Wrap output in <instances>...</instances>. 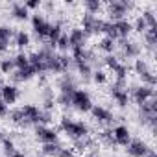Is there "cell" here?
<instances>
[{
    "label": "cell",
    "instance_id": "cell-6",
    "mask_svg": "<svg viewBox=\"0 0 157 157\" xmlns=\"http://www.w3.org/2000/svg\"><path fill=\"white\" fill-rule=\"evenodd\" d=\"M32 26H33V32L37 33V37H39V39H46L52 24H50L43 15H39V13H37V15H33V17H32Z\"/></svg>",
    "mask_w": 157,
    "mask_h": 157
},
{
    "label": "cell",
    "instance_id": "cell-33",
    "mask_svg": "<svg viewBox=\"0 0 157 157\" xmlns=\"http://www.w3.org/2000/svg\"><path fill=\"white\" fill-rule=\"evenodd\" d=\"M56 157H74V150H72V148H65V146H61V150L57 151Z\"/></svg>",
    "mask_w": 157,
    "mask_h": 157
},
{
    "label": "cell",
    "instance_id": "cell-2",
    "mask_svg": "<svg viewBox=\"0 0 157 157\" xmlns=\"http://www.w3.org/2000/svg\"><path fill=\"white\" fill-rule=\"evenodd\" d=\"M82 30H83V33L85 35H91V33H105V28H107V21H104V19H98L96 15H89V13H85L83 15V19H82Z\"/></svg>",
    "mask_w": 157,
    "mask_h": 157
},
{
    "label": "cell",
    "instance_id": "cell-16",
    "mask_svg": "<svg viewBox=\"0 0 157 157\" xmlns=\"http://www.w3.org/2000/svg\"><path fill=\"white\" fill-rule=\"evenodd\" d=\"M129 10V4L128 2H111L109 4V15L113 21H120L124 19V15L128 13Z\"/></svg>",
    "mask_w": 157,
    "mask_h": 157
},
{
    "label": "cell",
    "instance_id": "cell-12",
    "mask_svg": "<svg viewBox=\"0 0 157 157\" xmlns=\"http://www.w3.org/2000/svg\"><path fill=\"white\" fill-rule=\"evenodd\" d=\"M118 46H120V50H122V54L128 57V59H135V57H139V54H140V46L137 44V43H131V41H128V39H118Z\"/></svg>",
    "mask_w": 157,
    "mask_h": 157
},
{
    "label": "cell",
    "instance_id": "cell-4",
    "mask_svg": "<svg viewBox=\"0 0 157 157\" xmlns=\"http://www.w3.org/2000/svg\"><path fill=\"white\" fill-rule=\"evenodd\" d=\"M111 94H113V100L120 107H126L128 105V100H129V94H128V80H115V83L111 85Z\"/></svg>",
    "mask_w": 157,
    "mask_h": 157
},
{
    "label": "cell",
    "instance_id": "cell-27",
    "mask_svg": "<svg viewBox=\"0 0 157 157\" xmlns=\"http://www.w3.org/2000/svg\"><path fill=\"white\" fill-rule=\"evenodd\" d=\"M83 8L87 10V13H89V15H96V13H98V10L102 8V4L98 2V0H94V2H83Z\"/></svg>",
    "mask_w": 157,
    "mask_h": 157
},
{
    "label": "cell",
    "instance_id": "cell-31",
    "mask_svg": "<svg viewBox=\"0 0 157 157\" xmlns=\"http://www.w3.org/2000/svg\"><path fill=\"white\" fill-rule=\"evenodd\" d=\"M2 144H4V151H6V155H11L17 148H15V144H13V140H10V139H4L2 140Z\"/></svg>",
    "mask_w": 157,
    "mask_h": 157
},
{
    "label": "cell",
    "instance_id": "cell-35",
    "mask_svg": "<svg viewBox=\"0 0 157 157\" xmlns=\"http://www.w3.org/2000/svg\"><path fill=\"white\" fill-rule=\"evenodd\" d=\"M8 113H10V107L0 100V118H4V117H8Z\"/></svg>",
    "mask_w": 157,
    "mask_h": 157
},
{
    "label": "cell",
    "instance_id": "cell-14",
    "mask_svg": "<svg viewBox=\"0 0 157 157\" xmlns=\"http://www.w3.org/2000/svg\"><path fill=\"white\" fill-rule=\"evenodd\" d=\"M113 131V139H115V144L118 146H128L129 140H131V135H129V129L126 126H117L111 129Z\"/></svg>",
    "mask_w": 157,
    "mask_h": 157
},
{
    "label": "cell",
    "instance_id": "cell-17",
    "mask_svg": "<svg viewBox=\"0 0 157 157\" xmlns=\"http://www.w3.org/2000/svg\"><path fill=\"white\" fill-rule=\"evenodd\" d=\"M33 76H35V70H33L30 65L24 67V68H17V70L11 74L13 82H28V80H32Z\"/></svg>",
    "mask_w": 157,
    "mask_h": 157
},
{
    "label": "cell",
    "instance_id": "cell-23",
    "mask_svg": "<svg viewBox=\"0 0 157 157\" xmlns=\"http://www.w3.org/2000/svg\"><path fill=\"white\" fill-rule=\"evenodd\" d=\"M13 63H15V70H17V68H24V67H28V65H30L28 54H24V52H19V54L13 57Z\"/></svg>",
    "mask_w": 157,
    "mask_h": 157
},
{
    "label": "cell",
    "instance_id": "cell-26",
    "mask_svg": "<svg viewBox=\"0 0 157 157\" xmlns=\"http://www.w3.org/2000/svg\"><path fill=\"white\" fill-rule=\"evenodd\" d=\"M113 72H115V76H117V80H126V78H128V67H126L124 63H118V65L113 68Z\"/></svg>",
    "mask_w": 157,
    "mask_h": 157
},
{
    "label": "cell",
    "instance_id": "cell-38",
    "mask_svg": "<svg viewBox=\"0 0 157 157\" xmlns=\"http://www.w3.org/2000/svg\"><path fill=\"white\" fill-rule=\"evenodd\" d=\"M4 139H6V137H4V135H2V129H0V142H2V140H4Z\"/></svg>",
    "mask_w": 157,
    "mask_h": 157
},
{
    "label": "cell",
    "instance_id": "cell-22",
    "mask_svg": "<svg viewBox=\"0 0 157 157\" xmlns=\"http://www.w3.org/2000/svg\"><path fill=\"white\" fill-rule=\"evenodd\" d=\"M13 37H15V44H17L19 48H26V46L30 44V35H28L26 32H22V30L17 32Z\"/></svg>",
    "mask_w": 157,
    "mask_h": 157
},
{
    "label": "cell",
    "instance_id": "cell-19",
    "mask_svg": "<svg viewBox=\"0 0 157 157\" xmlns=\"http://www.w3.org/2000/svg\"><path fill=\"white\" fill-rule=\"evenodd\" d=\"M11 15L17 19V21H26L30 19V11L24 4H13L11 6Z\"/></svg>",
    "mask_w": 157,
    "mask_h": 157
},
{
    "label": "cell",
    "instance_id": "cell-21",
    "mask_svg": "<svg viewBox=\"0 0 157 157\" xmlns=\"http://www.w3.org/2000/svg\"><path fill=\"white\" fill-rule=\"evenodd\" d=\"M59 150H61V144H59V142H50V144H43V148H41V151H43L44 155H48V157H56Z\"/></svg>",
    "mask_w": 157,
    "mask_h": 157
},
{
    "label": "cell",
    "instance_id": "cell-39",
    "mask_svg": "<svg viewBox=\"0 0 157 157\" xmlns=\"http://www.w3.org/2000/svg\"><path fill=\"white\" fill-rule=\"evenodd\" d=\"M2 87H4V82H2V80H0V91H2Z\"/></svg>",
    "mask_w": 157,
    "mask_h": 157
},
{
    "label": "cell",
    "instance_id": "cell-13",
    "mask_svg": "<svg viewBox=\"0 0 157 157\" xmlns=\"http://www.w3.org/2000/svg\"><path fill=\"white\" fill-rule=\"evenodd\" d=\"M91 113H93V117H94V120H96V122H102V124H111V122L115 120V117H113V113H111L109 109H105V107H102V105H93V109H91Z\"/></svg>",
    "mask_w": 157,
    "mask_h": 157
},
{
    "label": "cell",
    "instance_id": "cell-36",
    "mask_svg": "<svg viewBox=\"0 0 157 157\" xmlns=\"http://www.w3.org/2000/svg\"><path fill=\"white\" fill-rule=\"evenodd\" d=\"M24 6H26V8H28V11H30V10H35V8H39V6H41V2H26Z\"/></svg>",
    "mask_w": 157,
    "mask_h": 157
},
{
    "label": "cell",
    "instance_id": "cell-8",
    "mask_svg": "<svg viewBox=\"0 0 157 157\" xmlns=\"http://www.w3.org/2000/svg\"><path fill=\"white\" fill-rule=\"evenodd\" d=\"M35 137L43 144L57 142V131L52 129V128H48V126H35Z\"/></svg>",
    "mask_w": 157,
    "mask_h": 157
},
{
    "label": "cell",
    "instance_id": "cell-10",
    "mask_svg": "<svg viewBox=\"0 0 157 157\" xmlns=\"http://www.w3.org/2000/svg\"><path fill=\"white\" fill-rule=\"evenodd\" d=\"M131 30H133V24H131L128 19L113 21V32H115L117 41H118V39H128V35L131 33Z\"/></svg>",
    "mask_w": 157,
    "mask_h": 157
},
{
    "label": "cell",
    "instance_id": "cell-29",
    "mask_svg": "<svg viewBox=\"0 0 157 157\" xmlns=\"http://www.w3.org/2000/svg\"><path fill=\"white\" fill-rule=\"evenodd\" d=\"M133 30H137L139 33H144V32L148 30V24H146V21H144L142 17H139V19H137V22L133 24Z\"/></svg>",
    "mask_w": 157,
    "mask_h": 157
},
{
    "label": "cell",
    "instance_id": "cell-18",
    "mask_svg": "<svg viewBox=\"0 0 157 157\" xmlns=\"http://www.w3.org/2000/svg\"><path fill=\"white\" fill-rule=\"evenodd\" d=\"M8 117H10V120H11L15 126H30V122L26 120V117H24V113H22V109H21V107L11 109V111L8 113Z\"/></svg>",
    "mask_w": 157,
    "mask_h": 157
},
{
    "label": "cell",
    "instance_id": "cell-9",
    "mask_svg": "<svg viewBox=\"0 0 157 157\" xmlns=\"http://www.w3.org/2000/svg\"><path fill=\"white\" fill-rule=\"evenodd\" d=\"M153 87H150V85H140V87H135L133 91H131V96H133V100L137 102V104H146V102H150L151 98H153Z\"/></svg>",
    "mask_w": 157,
    "mask_h": 157
},
{
    "label": "cell",
    "instance_id": "cell-7",
    "mask_svg": "<svg viewBox=\"0 0 157 157\" xmlns=\"http://www.w3.org/2000/svg\"><path fill=\"white\" fill-rule=\"evenodd\" d=\"M68 37V48L70 50H76V48H85V41H87V35L83 33L82 28H74L67 33Z\"/></svg>",
    "mask_w": 157,
    "mask_h": 157
},
{
    "label": "cell",
    "instance_id": "cell-5",
    "mask_svg": "<svg viewBox=\"0 0 157 157\" xmlns=\"http://www.w3.org/2000/svg\"><path fill=\"white\" fill-rule=\"evenodd\" d=\"M133 67H135V72L139 74V78L142 80V85H150V87L155 85V76H153V72L150 70V67L144 59H137Z\"/></svg>",
    "mask_w": 157,
    "mask_h": 157
},
{
    "label": "cell",
    "instance_id": "cell-11",
    "mask_svg": "<svg viewBox=\"0 0 157 157\" xmlns=\"http://www.w3.org/2000/svg\"><path fill=\"white\" fill-rule=\"evenodd\" d=\"M0 100H2L8 107L11 104H15L19 100V89H17V85H6L4 83L2 91H0Z\"/></svg>",
    "mask_w": 157,
    "mask_h": 157
},
{
    "label": "cell",
    "instance_id": "cell-15",
    "mask_svg": "<svg viewBox=\"0 0 157 157\" xmlns=\"http://www.w3.org/2000/svg\"><path fill=\"white\" fill-rule=\"evenodd\" d=\"M126 150H128V153L131 157H146L148 151H150V148L142 140H129V144H128Z\"/></svg>",
    "mask_w": 157,
    "mask_h": 157
},
{
    "label": "cell",
    "instance_id": "cell-34",
    "mask_svg": "<svg viewBox=\"0 0 157 157\" xmlns=\"http://www.w3.org/2000/svg\"><path fill=\"white\" fill-rule=\"evenodd\" d=\"M104 63H105V65H107V67H109V68L113 70V68H115V67H117V65H118L120 61H118V57H115V56H107Z\"/></svg>",
    "mask_w": 157,
    "mask_h": 157
},
{
    "label": "cell",
    "instance_id": "cell-1",
    "mask_svg": "<svg viewBox=\"0 0 157 157\" xmlns=\"http://www.w3.org/2000/svg\"><path fill=\"white\" fill-rule=\"evenodd\" d=\"M61 131L65 135H68L74 140H82L89 135V128L80 122V120H70V118H63L61 120Z\"/></svg>",
    "mask_w": 157,
    "mask_h": 157
},
{
    "label": "cell",
    "instance_id": "cell-32",
    "mask_svg": "<svg viewBox=\"0 0 157 157\" xmlns=\"http://www.w3.org/2000/svg\"><path fill=\"white\" fill-rule=\"evenodd\" d=\"M102 140H104L105 144L113 146V144H115V139H113V131H111V129H105V131L102 133Z\"/></svg>",
    "mask_w": 157,
    "mask_h": 157
},
{
    "label": "cell",
    "instance_id": "cell-24",
    "mask_svg": "<svg viewBox=\"0 0 157 157\" xmlns=\"http://www.w3.org/2000/svg\"><path fill=\"white\" fill-rule=\"evenodd\" d=\"M0 70L4 74H13L15 72V63H13V57H4L0 61Z\"/></svg>",
    "mask_w": 157,
    "mask_h": 157
},
{
    "label": "cell",
    "instance_id": "cell-30",
    "mask_svg": "<svg viewBox=\"0 0 157 157\" xmlns=\"http://www.w3.org/2000/svg\"><path fill=\"white\" fill-rule=\"evenodd\" d=\"M93 80L96 83H105L107 82V76H105L104 70H96V72H93Z\"/></svg>",
    "mask_w": 157,
    "mask_h": 157
},
{
    "label": "cell",
    "instance_id": "cell-37",
    "mask_svg": "<svg viewBox=\"0 0 157 157\" xmlns=\"http://www.w3.org/2000/svg\"><path fill=\"white\" fill-rule=\"evenodd\" d=\"M8 157H26V155H24L22 151H19V150H15V151H13L11 155H8Z\"/></svg>",
    "mask_w": 157,
    "mask_h": 157
},
{
    "label": "cell",
    "instance_id": "cell-20",
    "mask_svg": "<svg viewBox=\"0 0 157 157\" xmlns=\"http://www.w3.org/2000/svg\"><path fill=\"white\" fill-rule=\"evenodd\" d=\"M117 48V41L115 39H111V37H102V41H100V50H104V52H107L109 56L113 54V50Z\"/></svg>",
    "mask_w": 157,
    "mask_h": 157
},
{
    "label": "cell",
    "instance_id": "cell-28",
    "mask_svg": "<svg viewBox=\"0 0 157 157\" xmlns=\"http://www.w3.org/2000/svg\"><path fill=\"white\" fill-rule=\"evenodd\" d=\"M56 48H57V50H61V52H67V50H68V37H67V33H65V32H63V33H61V37L56 41Z\"/></svg>",
    "mask_w": 157,
    "mask_h": 157
},
{
    "label": "cell",
    "instance_id": "cell-3",
    "mask_svg": "<svg viewBox=\"0 0 157 157\" xmlns=\"http://www.w3.org/2000/svg\"><path fill=\"white\" fill-rule=\"evenodd\" d=\"M70 105L76 107L78 111H82V113H87L93 109V102H91V96L89 93L82 91V89H76L72 94H70Z\"/></svg>",
    "mask_w": 157,
    "mask_h": 157
},
{
    "label": "cell",
    "instance_id": "cell-40",
    "mask_svg": "<svg viewBox=\"0 0 157 157\" xmlns=\"http://www.w3.org/2000/svg\"><path fill=\"white\" fill-rule=\"evenodd\" d=\"M89 157H93V155H89Z\"/></svg>",
    "mask_w": 157,
    "mask_h": 157
},
{
    "label": "cell",
    "instance_id": "cell-25",
    "mask_svg": "<svg viewBox=\"0 0 157 157\" xmlns=\"http://www.w3.org/2000/svg\"><path fill=\"white\" fill-rule=\"evenodd\" d=\"M13 30L8 26H0V44H10L11 37H13Z\"/></svg>",
    "mask_w": 157,
    "mask_h": 157
}]
</instances>
